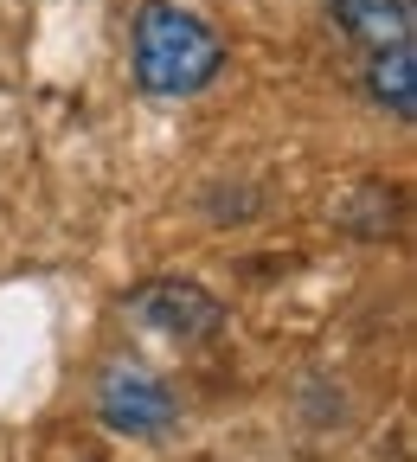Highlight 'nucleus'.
<instances>
[{"mask_svg": "<svg viewBox=\"0 0 417 462\" xmlns=\"http://www.w3.org/2000/svg\"><path fill=\"white\" fill-rule=\"evenodd\" d=\"M218 32L181 7V0H148L135 20V78L148 97H193L218 78Z\"/></svg>", "mask_w": 417, "mask_h": 462, "instance_id": "f257e3e1", "label": "nucleus"}, {"mask_svg": "<svg viewBox=\"0 0 417 462\" xmlns=\"http://www.w3.org/2000/svg\"><path fill=\"white\" fill-rule=\"evenodd\" d=\"M97 411H103L109 430L161 437V430H173V392L142 366H109L103 385H97Z\"/></svg>", "mask_w": 417, "mask_h": 462, "instance_id": "f03ea898", "label": "nucleus"}, {"mask_svg": "<svg viewBox=\"0 0 417 462\" xmlns=\"http://www.w3.org/2000/svg\"><path fill=\"white\" fill-rule=\"evenodd\" d=\"M328 7L366 51L411 45V0H328Z\"/></svg>", "mask_w": 417, "mask_h": 462, "instance_id": "7ed1b4c3", "label": "nucleus"}, {"mask_svg": "<svg viewBox=\"0 0 417 462\" xmlns=\"http://www.w3.org/2000/svg\"><path fill=\"white\" fill-rule=\"evenodd\" d=\"M135 315H148V321L167 328V334H206V328L218 321L212 296H199V289H187V282H154L148 296L135 302Z\"/></svg>", "mask_w": 417, "mask_h": 462, "instance_id": "20e7f679", "label": "nucleus"}, {"mask_svg": "<svg viewBox=\"0 0 417 462\" xmlns=\"http://www.w3.org/2000/svg\"><path fill=\"white\" fill-rule=\"evenodd\" d=\"M373 97L392 103L398 116H411V45L373 51Z\"/></svg>", "mask_w": 417, "mask_h": 462, "instance_id": "39448f33", "label": "nucleus"}]
</instances>
